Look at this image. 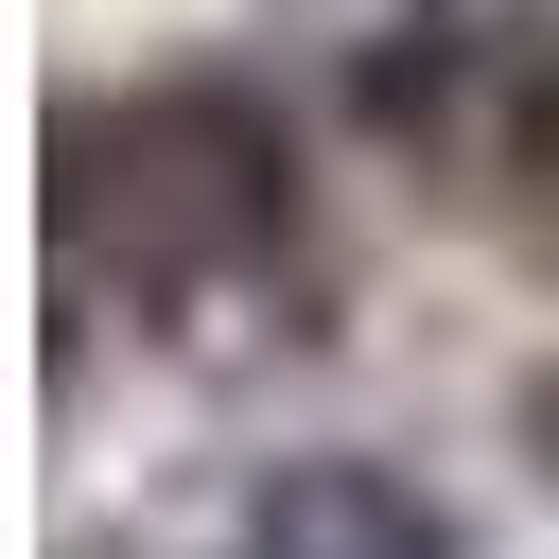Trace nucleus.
<instances>
[{"label":"nucleus","mask_w":559,"mask_h":559,"mask_svg":"<svg viewBox=\"0 0 559 559\" xmlns=\"http://www.w3.org/2000/svg\"><path fill=\"white\" fill-rule=\"evenodd\" d=\"M262 17L297 35V70H314V87H332L367 140H384V122L437 87V52L472 35V0H262Z\"/></svg>","instance_id":"4"},{"label":"nucleus","mask_w":559,"mask_h":559,"mask_svg":"<svg viewBox=\"0 0 559 559\" xmlns=\"http://www.w3.org/2000/svg\"><path fill=\"white\" fill-rule=\"evenodd\" d=\"M52 297L157 349L314 332V157L245 70H122L52 105Z\"/></svg>","instance_id":"1"},{"label":"nucleus","mask_w":559,"mask_h":559,"mask_svg":"<svg viewBox=\"0 0 559 559\" xmlns=\"http://www.w3.org/2000/svg\"><path fill=\"white\" fill-rule=\"evenodd\" d=\"M419 157V192L524 262H559V0H472V35L437 52V87L384 122Z\"/></svg>","instance_id":"2"},{"label":"nucleus","mask_w":559,"mask_h":559,"mask_svg":"<svg viewBox=\"0 0 559 559\" xmlns=\"http://www.w3.org/2000/svg\"><path fill=\"white\" fill-rule=\"evenodd\" d=\"M524 437H542V472H559V367H542V384H524Z\"/></svg>","instance_id":"5"},{"label":"nucleus","mask_w":559,"mask_h":559,"mask_svg":"<svg viewBox=\"0 0 559 559\" xmlns=\"http://www.w3.org/2000/svg\"><path fill=\"white\" fill-rule=\"evenodd\" d=\"M227 559H472V524L384 454H280L227 489Z\"/></svg>","instance_id":"3"}]
</instances>
